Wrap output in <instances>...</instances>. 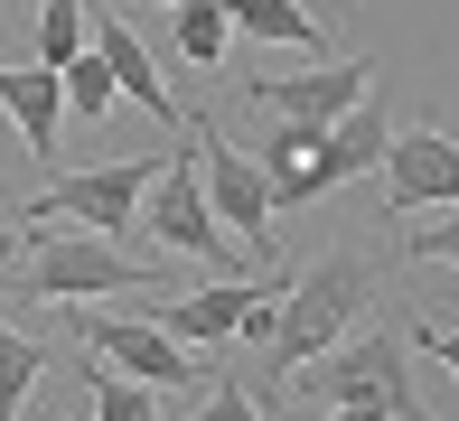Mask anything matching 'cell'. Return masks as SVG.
<instances>
[{
    "label": "cell",
    "instance_id": "obj_1",
    "mask_svg": "<svg viewBox=\"0 0 459 421\" xmlns=\"http://www.w3.org/2000/svg\"><path fill=\"white\" fill-rule=\"evenodd\" d=\"M375 300V262L366 253H319V262L300 271V281H281V319H273V347H263V374H300L319 347H338L347 328L366 319Z\"/></svg>",
    "mask_w": 459,
    "mask_h": 421
},
{
    "label": "cell",
    "instance_id": "obj_2",
    "mask_svg": "<svg viewBox=\"0 0 459 421\" xmlns=\"http://www.w3.org/2000/svg\"><path fill=\"white\" fill-rule=\"evenodd\" d=\"M290 384L309 393V403H366V412H385V421H431L422 403V384H412V347H403V328H357V337H338V347H319Z\"/></svg>",
    "mask_w": 459,
    "mask_h": 421
},
{
    "label": "cell",
    "instance_id": "obj_3",
    "mask_svg": "<svg viewBox=\"0 0 459 421\" xmlns=\"http://www.w3.org/2000/svg\"><path fill=\"white\" fill-rule=\"evenodd\" d=\"M19 300L38 309H75V300H113V290H160V253H122L113 235H38Z\"/></svg>",
    "mask_w": 459,
    "mask_h": 421
},
{
    "label": "cell",
    "instance_id": "obj_4",
    "mask_svg": "<svg viewBox=\"0 0 459 421\" xmlns=\"http://www.w3.org/2000/svg\"><path fill=\"white\" fill-rule=\"evenodd\" d=\"M141 187H151V150L113 159V168H75V178L38 187L29 206H19V235H56V225H85V235H132L141 225Z\"/></svg>",
    "mask_w": 459,
    "mask_h": 421
},
{
    "label": "cell",
    "instance_id": "obj_5",
    "mask_svg": "<svg viewBox=\"0 0 459 421\" xmlns=\"http://www.w3.org/2000/svg\"><path fill=\"white\" fill-rule=\"evenodd\" d=\"M85 356H103L113 374L132 384H216L225 374V347H178L160 319H85Z\"/></svg>",
    "mask_w": 459,
    "mask_h": 421
},
{
    "label": "cell",
    "instance_id": "obj_6",
    "mask_svg": "<svg viewBox=\"0 0 459 421\" xmlns=\"http://www.w3.org/2000/svg\"><path fill=\"white\" fill-rule=\"evenodd\" d=\"M197 178H206L216 225H225V235H244V244L263 253V271H273V262H281V253H273V187H263L254 150H244V141H225L216 122H197Z\"/></svg>",
    "mask_w": 459,
    "mask_h": 421
},
{
    "label": "cell",
    "instance_id": "obj_7",
    "mask_svg": "<svg viewBox=\"0 0 459 421\" xmlns=\"http://www.w3.org/2000/svg\"><path fill=\"white\" fill-rule=\"evenodd\" d=\"M151 244L225 271V225H216V206H206V178H197V122H187V150H169L160 178H151Z\"/></svg>",
    "mask_w": 459,
    "mask_h": 421
},
{
    "label": "cell",
    "instance_id": "obj_8",
    "mask_svg": "<svg viewBox=\"0 0 459 421\" xmlns=\"http://www.w3.org/2000/svg\"><path fill=\"white\" fill-rule=\"evenodd\" d=\"M459 206V141L450 132H394L385 141V216Z\"/></svg>",
    "mask_w": 459,
    "mask_h": 421
},
{
    "label": "cell",
    "instance_id": "obj_9",
    "mask_svg": "<svg viewBox=\"0 0 459 421\" xmlns=\"http://www.w3.org/2000/svg\"><path fill=\"white\" fill-rule=\"evenodd\" d=\"M254 94L273 103L281 122H338L347 103H366L375 94V56H338V66H309V75H254Z\"/></svg>",
    "mask_w": 459,
    "mask_h": 421
},
{
    "label": "cell",
    "instance_id": "obj_10",
    "mask_svg": "<svg viewBox=\"0 0 459 421\" xmlns=\"http://www.w3.org/2000/svg\"><path fill=\"white\" fill-rule=\"evenodd\" d=\"M85 29H94V56L113 66V94H122V103H141L160 132H187V103L160 84V56L141 47V29H122V19H85Z\"/></svg>",
    "mask_w": 459,
    "mask_h": 421
},
{
    "label": "cell",
    "instance_id": "obj_11",
    "mask_svg": "<svg viewBox=\"0 0 459 421\" xmlns=\"http://www.w3.org/2000/svg\"><path fill=\"white\" fill-rule=\"evenodd\" d=\"M0 113L19 122L29 159H56V122H66V84H56V66H0Z\"/></svg>",
    "mask_w": 459,
    "mask_h": 421
},
{
    "label": "cell",
    "instance_id": "obj_12",
    "mask_svg": "<svg viewBox=\"0 0 459 421\" xmlns=\"http://www.w3.org/2000/svg\"><path fill=\"white\" fill-rule=\"evenodd\" d=\"M385 141H394V122H385V84H375L366 103H347V113L328 122V159H338V187H347V178H366V168H385Z\"/></svg>",
    "mask_w": 459,
    "mask_h": 421
},
{
    "label": "cell",
    "instance_id": "obj_13",
    "mask_svg": "<svg viewBox=\"0 0 459 421\" xmlns=\"http://www.w3.org/2000/svg\"><path fill=\"white\" fill-rule=\"evenodd\" d=\"M225 19H235L244 38H263V47H300V56L328 47V29H319L309 0H225Z\"/></svg>",
    "mask_w": 459,
    "mask_h": 421
},
{
    "label": "cell",
    "instance_id": "obj_14",
    "mask_svg": "<svg viewBox=\"0 0 459 421\" xmlns=\"http://www.w3.org/2000/svg\"><path fill=\"white\" fill-rule=\"evenodd\" d=\"M225 29H235L225 0H178L169 10V56L178 66H225Z\"/></svg>",
    "mask_w": 459,
    "mask_h": 421
},
{
    "label": "cell",
    "instance_id": "obj_15",
    "mask_svg": "<svg viewBox=\"0 0 459 421\" xmlns=\"http://www.w3.org/2000/svg\"><path fill=\"white\" fill-rule=\"evenodd\" d=\"M85 403H94V421H160L151 384H132V374H113L103 356H85Z\"/></svg>",
    "mask_w": 459,
    "mask_h": 421
},
{
    "label": "cell",
    "instance_id": "obj_16",
    "mask_svg": "<svg viewBox=\"0 0 459 421\" xmlns=\"http://www.w3.org/2000/svg\"><path fill=\"white\" fill-rule=\"evenodd\" d=\"M85 19H94V0H38V66H75Z\"/></svg>",
    "mask_w": 459,
    "mask_h": 421
},
{
    "label": "cell",
    "instance_id": "obj_17",
    "mask_svg": "<svg viewBox=\"0 0 459 421\" xmlns=\"http://www.w3.org/2000/svg\"><path fill=\"white\" fill-rule=\"evenodd\" d=\"M38 374H48V347H38V337H19V328H0V421L29 403Z\"/></svg>",
    "mask_w": 459,
    "mask_h": 421
},
{
    "label": "cell",
    "instance_id": "obj_18",
    "mask_svg": "<svg viewBox=\"0 0 459 421\" xmlns=\"http://www.w3.org/2000/svg\"><path fill=\"white\" fill-rule=\"evenodd\" d=\"M56 84H66V103H75V122H103V113H113V66H103V56L85 47V56H75V66H56Z\"/></svg>",
    "mask_w": 459,
    "mask_h": 421
},
{
    "label": "cell",
    "instance_id": "obj_19",
    "mask_svg": "<svg viewBox=\"0 0 459 421\" xmlns=\"http://www.w3.org/2000/svg\"><path fill=\"white\" fill-rule=\"evenodd\" d=\"M187 421H263V403H254V384H244V374H216V384H206V403L187 412Z\"/></svg>",
    "mask_w": 459,
    "mask_h": 421
},
{
    "label": "cell",
    "instance_id": "obj_20",
    "mask_svg": "<svg viewBox=\"0 0 459 421\" xmlns=\"http://www.w3.org/2000/svg\"><path fill=\"white\" fill-rule=\"evenodd\" d=\"M403 262H450L459 271V206H441V225H412V235H403Z\"/></svg>",
    "mask_w": 459,
    "mask_h": 421
},
{
    "label": "cell",
    "instance_id": "obj_21",
    "mask_svg": "<svg viewBox=\"0 0 459 421\" xmlns=\"http://www.w3.org/2000/svg\"><path fill=\"white\" fill-rule=\"evenodd\" d=\"M403 347H412V356H431V365H450V374H459V328H450V319H412V328H403Z\"/></svg>",
    "mask_w": 459,
    "mask_h": 421
},
{
    "label": "cell",
    "instance_id": "obj_22",
    "mask_svg": "<svg viewBox=\"0 0 459 421\" xmlns=\"http://www.w3.org/2000/svg\"><path fill=\"white\" fill-rule=\"evenodd\" d=\"M328 421H385V412H366V403H328Z\"/></svg>",
    "mask_w": 459,
    "mask_h": 421
},
{
    "label": "cell",
    "instance_id": "obj_23",
    "mask_svg": "<svg viewBox=\"0 0 459 421\" xmlns=\"http://www.w3.org/2000/svg\"><path fill=\"white\" fill-rule=\"evenodd\" d=\"M151 10H178V0H151Z\"/></svg>",
    "mask_w": 459,
    "mask_h": 421
},
{
    "label": "cell",
    "instance_id": "obj_24",
    "mask_svg": "<svg viewBox=\"0 0 459 421\" xmlns=\"http://www.w3.org/2000/svg\"><path fill=\"white\" fill-rule=\"evenodd\" d=\"M0 244H10V225H0Z\"/></svg>",
    "mask_w": 459,
    "mask_h": 421
}]
</instances>
